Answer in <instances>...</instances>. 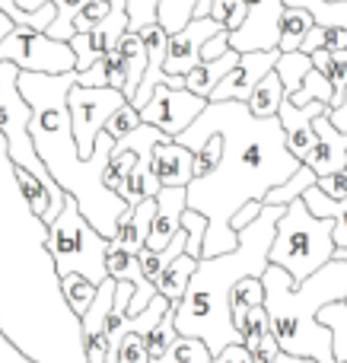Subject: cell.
Listing matches in <instances>:
<instances>
[{
  "label": "cell",
  "instance_id": "6da1fadb",
  "mask_svg": "<svg viewBox=\"0 0 347 363\" xmlns=\"http://www.w3.org/2000/svg\"><path fill=\"white\" fill-rule=\"evenodd\" d=\"M220 138V163L207 179L188 185V207L210 223L204 236V258H217L239 249V233L229 226L233 213L249 201H265L268 191L284 185L303 160L287 150L280 118H255L249 102H207L198 121L178 134V144L201 150L210 138Z\"/></svg>",
  "mask_w": 347,
  "mask_h": 363
},
{
  "label": "cell",
  "instance_id": "7a4b0ae2",
  "mask_svg": "<svg viewBox=\"0 0 347 363\" xmlns=\"http://www.w3.org/2000/svg\"><path fill=\"white\" fill-rule=\"evenodd\" d=\"M74 86L76 70L74 74H29V70L19 74V93L32 106V140H35L42 163L48 166L57 185L70 198H76L83 217L106 239H112L118 233L121 217L131 211V204L106 185V166L112 157L115 138L102 131L93 157H80L67 108V96Z\"/></svg>",
  "mask_w": 347,
  "mask_h": 363
},
{
  "label": "cell",
  "instance_id": "3957f363",
  "mask_svg": "<svg viewBox=\"0 0 347 363\" xmlns=\"http://www.w3.org/2000/svg\"><path fill=\"white\" fill-rule=\"evenodd\" d=\"M287 207L265 204L261 217L239 233V249L217 258H201L191 277L185 300L176 306L178 335L204 338L210 354H220L229 345H242V335L233 325V290L246 277H261L271 264V245L278 220Z\"/></svg>",
  "mask_w": 347,
  "mask_h": 363
},
{
  "label": "cell",
  "instance_id": "277c9868",
  "mask_svg": "<svg viewBox=\"0 0 347 363\" xmlns=\"http://www.w3.org/2000/svg\"><path fill=\"white\" fill-rule=\"evenodd\" d=\"M261 284H265V309L271 315V328L280 351L319 363H338L335 332L319 322V313L347 296L344 258L329 262L303 284L293 281L280 264H268Z\"/></svg>",
  "mask_w": 347,
  "mask_h": 363
},
{
  "label": "cell",
  "instance_id": "5b68a950",
  "mask_svg": "<svg viewBox=\"0 0 347 363\" xmlns=\"http://www.w3.org/2000/svg\"><path fill=\"white\" fill-rule=\"evenodd\" d=\"M338 242H335V220L316 217L306 207L303 198L290 201L284 217L278 220L271 245V264H280L297 284L309 281L319 268L335 262Z\"/></svg>",
  "mask_w": 347,
  "mask_h": 363
},
{
  "label": "cell",
  "instance_id": "8992f818",
  "mask_svg": "<svg viewBox=\"0 0 347 363\" xmlns=\"http://www.w3.org/2000/svg\"><path fill=\"white\" fill-rule=\"evenodd\" d=\"M55 262L57 277L83 274L93 284L108 281V249L112 239H106L86 217H83L76 198L67 194V204L57 213V220L48 226V239H45Z\"/></svg>",
  "mask_w": 347,
  "mask_h": 363
},
{
  "label": "cell",
  "instance_id": "52a82bcc",
  "mask_svg": "<svg viewBox=\"0 0 347 363\" xmlns=\"http://www.w3.org/2000/svg\"><path fill=\"white\" fill-rule=\"evenodd\" d=\"M0 61L16 64L29 74H74L76 55L70 42H57L48 32L16 29L0 42Z\"/></svg>",
  "mask_w": 347,
  "mask_h": 363
},
{
  "label": "cell",
  "instance_id": "ba28073f",
  "mask_svg": "<svg viewBox=\"0 0 347 363\" xmlns=\"http://www.w3.org/2000/svg\"><path fill=\"white\" fill-rule=\"evenodd\" d=\"M127 106V96L112 86H74L67 96L70 108V125H74V138L80 147V157L89 160L96 150V140L106 131L108 118Z\"/></svg>",
  "mask_w": 347,
  "mask_h": 363
},
{
  "label": "cell",
  "instance_id": "9c48e42d",
  "mask_svg": "<svg viewBox=\"0 0 347 363\" xmlns=\"http://www.w3.org/2000/svg\"><path fill=\"white\" fill-rule=\"evenodd\" d=\"M210 99L195 96L191 89H176V86H157V93L150 96L144 108H140V118L144 125H153L166 134V138L176 140L182 131H188L198 121V115L207 108Z\"/></svg>",
  "mask_w": 347,
  "mask_h": 363
},
{
  "label": "cell",
  "instance_id": "30bf717a",
  "mask_svg": "<svg viewBox=\"0 0 347 363\" xmlns=\"http://www.w3.org/2000/svg\"><path fill=\"white\" fill-rule=\"evenodd\" d=\"M284 0H246V23L229 32L233 51H274L280 48V19Z\"/></svg>",
  "mask_w": 347,
  "mask_h": 363
},
{
  "label": "cell",
  "instance_id": "8fae6325",
  "mask_svg": "<svg viewBox=\"0 0 347 363\" xmlns=\"http://www.w3.org/2000/svg\"><path fill=\"white\" fill-rule=\"evenodd\" d=\"M223 26L217 19H191L185 29L172 32L169 35V55H166V77H169V86L185 89V77L201 64V51L210 38L220 32Z\"/></svg>",
  "mask_w": 347,
  "mask_h": 363
},
{
  "label": "cell",
  "instance_id": "7c38bea8",
  "mask_svg": "<svg viewBox=\"0 0 347 363\" xmlns=\"http://www.w3.org/2000/svg\"><path fill=\"white\" fill-rule=\"evenodd\" d=\"M280 48L274 51H239V64L227 74V80L214 89L210 102H249L261 80L278 67Z\"/></svg>",
  "mask_w": 347,
  "mask_h": 363
},
{
  "label": "cell",
  "instance_id": "4fadbf2b",
  "mask_svg": "<svg viewBox=\"0 0 347 363\" xmlns=\"http://www.w3.org/2000/svg\"><path fill=\"white\" fill-rule=\"evenodd\" d=\"M331 108L325 102H309V106H293L290 99H284L280 106L278 118L284 125V134H287V150L293 153L297 160H306L312 153L319 140V131H316V121L322 115H329Z\"/></svg>",
  "mask_w": 347,
  "mask_h": 363
},
{
  "label": "cell",
  "instance_id": "5bb4252c",
  "mask_svg": "<svg viewBox=\"0 0 347 363\" xmlns=\"http://www.w3.org/2000/svg\"><path fill=\"white\" fill-rule=\"evenodd\" d=\"M185 211H188V188H159L157 213H153L147 249L163 252L166 245L176 239V233L182 230V213Z\"/></svg>",
  "mask_w": 347,
  "mask_h": 363
},
{
  "label": "cell",
  "instance_id": "9a60e30c",
  "mask_svg": "<svg viewBox=\"0 0 347 363\" xmlns=\"http://www.w3.org/2000/svg\"><path fill=\"white\" fill-rule=\"evenodd\" d=\"M316 131H319V140L303 163L309 166L319 179L347 169V131H338L329 115H322V118L316 121Z\"/></svg>",
  "mask_w": 347,
  "mask_h": 363
},
{
  "label": "cell",
  "instance_id": "2e32d148",
  "mask_svg": "<svg viewBox=\"0 0 347 363\" xmlns=\"http://www.w3.org/2000/svg\"><path fill=\"white\" fill-rule=\"evenodd\" d=\"M153 176L163 188H188L195 179V150L178 140H159L153 147Z\"/></svg>",
  "mask_w": 347,
  "mask_h": 363
},
{
  "label": "cell",
  "instance_id": "e0dca14e",
  "mask_svg": "<svg viewBox=\"0 0 347 363\" xmlns=\"http://www.w3.org/2000/svg\"><path fill=\"white\" fill-rule=\"evenodd\" d=\"M140 35H144V45H147V77L131 102L134 108H144L147 102H150V96L157 93V86H163V83L169 86V77H166V70H163L166 55H169V32L159 23H153V26H147Z\"/></svg>",
  "mask_w": 347,
  "mask_h": 363
},
{
  "label": "cell",
  "instance_id": "ac0fdd59",
  "mask_svg": "<svg viewBox=\"0 0 347 363\" xmlns=\"http://www.w3.org/2000/svg\"><path fill=\"white\" fill-rule=\"evenodd\" d=\"M153 213H157V198L134 204L131 211L121 217L118 233L112 236V249H125V252H134V255H137V252L147 245V239H150Z\"/></svg>",
  "mask_w": 347,
  "mask_h": 363
},
{
  "label": "cell",
  "instance_id": "d6986e66",
  "mask_svg": "<svg viewBox=\"0 0 347 363\" xmlns=\"http://www.w3.org/2000/svg\"><path fill=\"white\" fill-rule=\"evenodd\" d=\"M242 345L246 351L252 354L255 363H274L280 357V345L274 338V328H271V315H268L265 306H255L249 309V322H246V332H242Z\"/></svg>",
  "mask_w": 347,
  "mask_h": 363
},
{
  "label": "cell",
  "instance_id": "ffe728a7",
  "mask_svg": "<svg viewBox=\"0 0 347 363\" xmlns=\"http://www.w3.org/2000/svg\"><path fill=\"white\" fill-rule=\"evenodd\" d=\"M239 64V51H227L223 57H214V61H201L188 77H185V89H191L195 96H204L210 99L214 89L227 80V74Z\"/></svg>",
  "mask_w": 347,
  "mask_h": 363
},
{
  "label": "cell",
  "instance_id": "44dd1931",
  "mask_svg": "<svg viewBox=\"0 0 347 363\" xmlns=\"http://www.w3.org/2000/svg\"><path fill=\"white\" fill-rule=\"evenodd\" d=\"M159 182L153 176V147L150 150H144L137 160H134V166L127 169L125 176V185H121V198L127 201V204H140V201H150L159 194Z\"/></svg>",
  "mask_w": 347,
  "mask_h": 363
},
{
  "label": "cell",
  "instance_id": "7402d4cb",
  "mask_svg": "<svg viewBox=\"0 0 347 363\" xmlns=\"http://www.w3.org/2000/svg\"><path fill=\"white\" fill-rule=\"evenodd\" d=\"M198 264H201V258H191L188 252H185V255H178L176 262H172L169 268L159 274V281H157L159 296H166L172 306H178V303L185 300V290H188V284H191V277H195Z\"/></svg>",
  "mask_w": 347,
  "mask_h": 363
},
{
  "label": "cell",
  "instance_id": "603a6c76",
  "mask_svg": "<svg viewBox=\"0 0 347 363\" xmlns=\"http://www.w3.org/2000/svg\"><path fill=\"white\" fill-rule=\"evenodd\" d=\"M303 201L316 217L335 220V242H338V249H347V198L335 201V198H329L319 185H312V188H306Z\"/></svg>",
  "mask_w": 347,
  "mask_h": 363
},
{
  "label": "cell",
  "instance_id": "cb8c5ba5",
  "mask_svg": "<svg viewBox=\"0 0 347 363\" xmlns=\"http://www.w3.org/2000/svg\"><path fill=\"white\" fill-rule=\"evenodd\" d=\"M284 99H287L284 83H280V77L271 70V74L255 86V93L249 96V112H252L255 118H278Z\"/></svg>",
  "mask_w": 347,
  "mask_h": 363
},
{
  "label": "cell",
  "instance_id": "d4e9b609",
  "mask_svg": "<svg viewBox=\"0 0 347 363\" xmlns=\"http://www.w3.org/2000/svg\"><path fill=\"white\" fill-rule=\"evenodd\" d=\"M316 26V16L303 6H287L284 19H280V51H300L309 35V29Z\"/></svg>",
  "mask_w": 347,
  "mask_h": 363
},
{
  "label": "cell",
  "instance_id": "484cf974",
  "mask_svg": "<svg viewBox=\"0 0 347 363\" xmlns=\"http://www.w3.org/2000/svg\"><path fill=\"white\" fill-rule=\"evenodd\" d=\"M316 70V64H312V55H303V51H280V61L278 67H274V74L280 77V83H284V93L287 99L290 96L300 93V86H303V80Z\"/></svg>",
  "mask_w": 347,
  "mask_h": 363
},
{
  "label": "cell",
  "instance_id": "4316f807",
  "mask_svg": "<svg viewBox=\"0 0 347 363\" xmlns=\"http://www.w3.org/2000/svg\"><path fill=\"white\" fill-rule=\"evenodd\" d=\"M255 306H265V284H261V277H246L233 290V325L239 335L246 332L249 309Z\"/></svg>",
  "mask_w": 347,
  "mask_h": 363
},
{
  "label": "cell",
  "instance_id": "83f0119b",
  "mask_svg": "<svg viewBox=\"0 0 347 363\" xmlns=\"http://www.w3.org/2000/svg\"><path fill=\"white\" fill-rule=\"evenodd\" d=\"M312 64L316 70H322L335 86V102L331 108H341L344 96H347V48L344 51H312Z\"/></svg>",
  "mask_w": 347,
  "mask_h": 363
},
{
  "label": "cell",
  "instance_id": "f1b7e54d",
  "mask_svg": "<svg viewBox=\"0 0 347 363\" xmlns=\"http://www.w3.org/2000/svg\"><path fill=\"white\" fill-rule=\"evenodd\" d=\"M61 294H64V303H67L70 313H74L76 319H83L86 309L93 306L96 294H99V284H93L83 274H67V277H61Z\"/></svg>",
  "mask_w": 347,
  "mask_h": 363
},
{
  "label": "cell",
  "instance_id": "f546056e",
  "mask_svg": "<svg viewBox=\"0 0 347 363\" xmlns=\"http://www.w3.org/2000/svg\"><path fill=\"white\" fill-rule=\"evenodd\" d=\"M319 182V176L309 169V166H300L297 169V176H290L284 182V185H278V188H271L268 191V198H265V204H274V207H287L290 201H297V198H303L306 194V188H312Z\"/></svg>",
  "mask_w": 347,
  "mask_h": 363
},
{
  "label": "cell",
  "instance_id": "4dcf8cb0",
  "mask_svg": "<svg viewBox=\"0 0 347 363\" xmlns=\"http://www.w3.org/2000/svg\"><path fill=\"white\" fill-rule=\"evenodd\" d=\"M284 4L309 10L319 26H338V29H347V0H284Z\"/></svg>",
  "mask_w": 347,
  "mask_h": 363
},
{
  "label": "cell",
  "instance_id": "1f68e13d",
  "mask_svg": "<svg viewBox=\"0 0 347 363\" xmlns=\"http://www.w3.org/2000/svg\"><path fill=\"white\" fill-rule=\"evenodd\" d=\"M210 360H214V354H210L207 341L191 338V335H178V341L169 347V354L159 363H210Z\"/></svg>",
  "mask_w": 347,
  "mask_h": 363
},
{
  "label": "cell",
  "instance_id": "d6a6232c",
  "mask_svg": "<svg viewBox=\"0 0 347 363\" xmlns=\"http://www.w3.org/2000/svg\"><path fill=\"white\" fill-rule=\"evenodd\" d=\"M51 4H55L57 16H55V23H51L48 35L57 38V42H70V38L76 35L74 19L80 16V10H83L86 4H93V0H51Z\"/></svg>",
  "mask_w": 347,
  "mask_h": 363
},
{
  "label": "cell",
  "instance_id": "836d02e7",
  "mask_svg": "<svg viewBox=\"0 0 347 363\" xmlns=\"http://www.w3.org/2000/svg\"><path fill=\"white\" fill-rule=\"evenodd\" d=\"M293 106H309V102H325V106L331 108V102H335V86H331V80L322 74V70H312L309 77L303 80V86H300L297 96H290Z\"/></svg>",
  "mask_w": 347,
  "mask_h": 363
},
{
  "label": "cell",
  "instance_id": "e575fe53",
  "mask_svg": "<svg viewBox=\"0 0 347 363\" xmlns=\"http://www.w3.org/2000/svg\"><path fill=\"white\" fill-rule=\"evenodd\" d=\"M347 48V29H338V26H312L309 35L303 42V55H312V51H344Z\"/></svg>",
  "mask_w": 347,
  "mask_h": 363
},
{
  "label": "cell",
  "instance_id": "d590c367",
  "mask_svg": "<svg viewBox=\"0 0 347 363\" xmlns=\"http://www.w3.org/2000/svg\"><path fill=\"white\" fill-rule=\"evenodd\" d=\"M178 341V328H176V306L159 319V325L150 332V363H159L169 354V347Z\"/></svg>",
  "mask_w": 347,
  "mask_h": 363
},
{
  "label": "cell",
  "instance_id": "8d00e7d4",
  "mask_svg": "<svg viewBox=\"0 0 347 363\" xmlns=\"http://www.w3.org/2000/svg\"><path fill=\"white\" fill-rule=\"evenodd\" d=\"M108 277L112 281H144V271H140V262L134 252H125V249H108Z\"/></svg>",
  "mask_w": 347,
  "mask_h": 363
},
{
  "label": "cell",
  "instance_id": "74e56055",
  "mask_svg": "<svg viewBox=\"0 0 347 363\" xmlns=\"http://www.w3.org/2000/svg\"><path fill=\"white\" fill-rule=\"evenodd\" d=\"M210 19H217L223 29L236 32L242 23H246V0H214Z\"/></svg>",
  "mask_w": 347,
  "mask_h": 363
},
{
  "label": "cell",
  "instance_id": "f35d334b",
  "mask_svg": "<svg viewBox=\"0 0 347 363\" xmlns=\"http://www.w3.org/2000/svg\"><path fill=\"white\" fill-rule=\"evenodd\" d=\"M144 125V118H140V108H134L131 102L127 106H121L118 112L108 118V125H106V131L112 134L115 140H121V138H127L131 131H137V128Z\"/></svg>",
  "mask_w": 347,
  "mask_h": 363
},
{
  "label": "cell",
  "instance_id": "ab89813d",
  "mask_svg": "<svg viewBox=\"0 0 347 363\" xmlns=\"http://www.w3.org/2000/svg\"><path fill=\"white\" fill-rule=\"evenodd\" d=\"M131 32H144L147 26L159 23V0H127Z\"/></svg>",
  "mask_w": 347,
  "mask_h": 363
},
{
  "label": "cell",
  "instance_id": "60d3db41",
  "mask_svg": "<svg viewBox=\"0 0 347 363\" xmlns=\"http://www.w3.org/2000/svg\"><path fill=\"white\" fill-rule=\"evenodd\" d=\"M220 150H223V144H220V138H210L207 144L201 147V150L195 153V179H207L210 172L217 169V163H220ZM191 179V182H195Z\"/></svg>",
  "mask_w": 347,
  "mask_h": 363
},
{
  "label": "cell",
  "instance_id": "b9f144b4",
  "mask_svg": "<svg viewBox=\"0 0 347 363\" xmlns=\"http://www.w3.org/2000/svg\"><path fill=\"white\" fill-rule=\"evenodd\" d=\"M108 13H112V0H93V4L83 6L80 16L74 19V29L76 32H93L102 19H108Z\"/></svg>",
  "mask_w": 347,
  "mask_h": 363
},
{
  "label": "cell",
  "instance_id": "7bdbcfd3",
  "mask_svg": "<svg viewBox=\"0 0 347 363\" xmlns=\"http://www.w3.org/2000/svg\"><path fill=\"white\" fill-rule=\"evenodd\" d=\"M70 48H74V55H76V70H89L96 61H99L93 32H76V35L70 38Z\"/></svg>",
  "mask_w": 347,
  "mask_h": 363
},
{
  "label": "cell",
  "instance_id": "ee69618b",
  "mask_svg": "<svg viewBox=\"0 0 347 363\" xmlns=\"http://www.w3.org/2000/svg\"><path fill=\"white\" fill-rule=\"evenodd\" d=\"M102 61H106V67H108V86L125 93V86H127V67H125V57L118 55V48L108 51Z\"/></svg>",
  "mask_w": 347,
  "mask_h": 363
},
{
  "label": "cell",
  "instance_id": "f6af8a7d",
  "mask_svg": "<svg viewBox=\"0 0 347 363\" xmlns=\"http://www.w3.org/2000/svg\"><path fill=\"white\" fill-rule=\"evenodd\" d=\"M137 262H140V271H144V277H147L150 284H157L159 274L166 271V264H163V258H159V252L147 249V245L137 252Z\"/></svg>",
  "mask_w": 347,
  "mask_h": 363
},
{
  "label": "cell",
  "instance_id": "bcb514c9",
  "mask_svg": "<svg viewBox=\"0 0 347 363\" xmlns=\"http://www.w3.org/2000/svg\"><path fill=\"white\" fill-rule=\"evenodd\" d=\"M261 211H265V201H249L246 207H239V211L233 213V220H229V226H233L236 233H242L246 226H252L255 220L261 217Z\"/></svg>",
  "mask_w": 347,
  "mask_h": 363
},
{
  "label": "cell",
  "instance_id": "7dc6e473",
  "mask_svg": "<svg viewBox=\"0 0 347 363\" xmlns=\"http://www.w3.org/2000/svg\"><path fill=\"white\" fill-rule=\"evenodd\" d=\"M76 86H108V67L106 61H96L89 70H76Z\"/></svg>",
  "mask_w": 347,
  "mask_h": 363
},
{
  "label": "cell",
  "instance_id": "c3c4849f",
  "mask_svg": "<svg viewBox=\"0 0 347 363\" xmlns=\"http://www.w3.org/2000/svg\"><path fill=\"white\" fill-rule=\"evenodd\" d=\"M319 188H322L329 198H335V201H341V198H347V169H341V172H335V176H322L316 182Z\"/></svg>",
  "mask_w": 347,
  "mask_h": 363
},
{
  "label": "cell",
  "instance_id": "681fc988",
  "mask_svg": "<svg viewBox=\"0 0 347 363\" xmlns=\"http://www.w3.org/2000/svg\"><path fill=\"white\" fill-rule=\"evenodd\" d=\"M227 51H233V48H229V29H220L207 45H204L201 61H214V57H223Z\"/></svg>",
  "mask_w": 347,
  "mask_h": 363
},
{
  "label": "cell",
  "instance_id": "f907efd6",
  "mask_svg": "<svg viewBox=\"0 0 347 363\" xmlns=\"http://www.w3.org/2000/svg\"><path fill=\"white\" fill-rule=\"evenodd\" d=\"M0 363H38V360H32L29 354H23L4 332H0Z\"/></svg>",
  "mask_w": 347,
  "mask_h": 363
},
{
  "label": "cell",
  "instance_id": "816d5d0a",
  "mask_svg": "<svg viewBox=\"0 0 347 363\" xmlns=\"http://www.w3.org/2000/svg\"><path fill=\"white\" fill-rule=\"evenodd\" d=\"M210 363H255V360H252V354L246 351V345H229V347H223Z\"/></svg>",
  "mask_w": 347,
  "mask_h": 363
},
{
  "label": "cell",
  "instance_id": "f5cc1de1",
  "mask_svg": "<svg viewBox=\"0 0 347 363\" xmlns=\"http://www.w3.org/2000/svg\"><path fill=\"white\" fill-rule=\"evenodd\" d=\"M329 118H331V125H335L338 131H347V96H344L341 108H331V112H329Z\"/></svg>",
  "mask_w": 347,
  "mask_h": 363
},
{
  "label": "cell",
  "instance_id": "db71d44e",
  "mask_svg": "<svg viewBox=\"0 0 347 363\" xmlns=\"http://www.w3.org/2000/svg\"><path fill=\"white\" fill-rule=\"evenodd\" d=\"M16 6L23 13H42L45 6H51V0H16Z\"/></svg>",
  "mask_w": 347,
  "mask_h": 363
},
{
  "label": "cell",
  "instance_id": "11a10c76",
  "mask_svg": "<svg viewBox=\"0 0 347 363\" xmlns=\"http://www.w3.org/2000/svg\"><path fill=\"white\" fill-rule=\"evenodd\" d=\"M10 32H16V23H13V19L6 16L4 10H0V42H4V38L10 35Z\"/></svg>",
  "mask_w": 347,
  "mask_h": 363
},
{
  "label": "cell",
  "instance_id": "9f6ffc18",
  "mask_svg": "<svg viewBox=\"0 0 347 363\" xmlns=\"http://www.w3.org/2000/svg\"><path fill=\"white\" fill-rule=\"evenodd\" d=\"M210 6H214V0H198V6H195V19H207V16H210Z\"/></svg>",
  "mask_w": 347,
  "mask_h": 363
},
{
  "label": "cell",
  "instance_id": "6f0895ef",
  "mask_svg": "<svg viewBox=\"0 0 347 363\" xmlns=\"http://www.w3.org/2000/svg\"><path fill=\"white\" fill-rule=\"evenodd\" d=\"M274 363H319V360H309V357H293V354H280Z\"/></svg>",
  "mask_w": 347,
  "mask_h": 363
},
{
  "label": "cell",
  "instance_id": "680465c9",
  "mask_svg": "<svg viewBox=\"0 0 347 363\" xmlns=\"http://www.w3.org/2000/svg\"><path fill=\"white\" fill-rule=\"evenodd\" d=\"M335 258H344V262H347V249H338V255Z\"/></svg>",
  "mask_w": 347,
  "mask_h": 363
}]
</instances>
